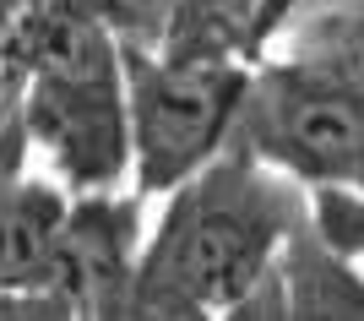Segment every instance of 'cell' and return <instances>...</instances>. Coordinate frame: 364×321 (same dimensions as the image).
<instances>
[{
  "instance_id": "6da1fadb",
  "label": "cell",
  "mask_w": 364,
  "mask_h": 321,
  "mask_svg": "<svg viewBox=\"0 0 364 321\" xmlns=\"http://www.w3.org/2000/svg\"><path fill=\"white\" fill-rule=\"evenodd\" d=\"M283 169L223 142V153L168 191L164 223L141 245L131 316H228L261 289L277 251L304 223Z\"/></svg>"
},
{
  "instance_id": "7a4b0ae2",
  "label": "cell",
  "mask_w": 364,
  "mask_h": 321,
  "mask_svg": "<svg viewBox=\"0 0 364 321\" xmlns=\"http://www.w3.org/2000/svg\"><path fill=\"white\" fill-rule=\"evenodd\" d=\"M120 77L136 196H168L213 153H223L250 82V60L120 49Z\"/></svg>"
},
{
  "instance_id": "3957f363",
  "label": "cell",
  "mask_w": 364,
  "mask_h": 321,
  "mask_svg": "<svg viewBox=\"0 0 364 321\" xmlns=\"http://www.w3.org/2000/svg\"><path fill=\"white\" fill-rule=\"evenodd\" d=\"M228 142L283 169L289 180L348 185L364 147V98H353L337 77H326L299 55L261 60L250 65Z\"/></svg>"
},
{
  "instance_id": "277c9868",
  "label": "cell",
  "mask_w": 364,
  "mask_h": 321,
  "mask_svg": "<svg viewBox=\"0 0 364 321\" xmlns=\"http://www.w3.org/2000/svg\"><path fill=\"white\" fill-rule=\"evenodd\" d=\"M28 142L76 191H109L131 169L125 77L109 65H28Z\"/></svg>"
},
{
  "instance_id": "5b68a950",
  "label": "cell",
  "mask_w": 364,
  "mask_h": 321,
  "mask_svg": "<svg viewBox=\"0 0 364 321\" xmlns=\"http://www.w3.org/2000/svg\"><path fill=\"white\" fill-rule=\"evenodd\" d=\"M136 261V201L87 191L65 207L55 256L44 267V289L65 305V316H131Z\"/></svg>"
},
{
  "instance_id": "8992f818",
  "label": "cell",
  "mask_w": 364,
  "mask_h": 321,
  "mask_svg": "<svg viewBox=\"0 0 364 321\" xmlns=\"http://www.w3.org/2000/svg\"><path fill=\"white\" fill-rule=\"evenodd\" d=\"M65 207L71 201L44 180H28L16 169H0V289L11 283H44L55 256Z\"/></svg>"
},
{
  "instance_id": "52a82bcc",
  "label": "cell",
  "mask_w": 364,
  "mask_h": 321,
  "mask_svg": "<svg viewBox=\"0 0 364 321\" xmlns=\"http://www.w3.org/2000/svg\"><path fill=\"white\" fill-rule=\"evenodd\" d=\"M158 55H261V0H174Z\"/></svg>"
},
{
  "instance_id": "ba28073f",
  "label": "cell",
  "mask_w": 364,
  "mask_h": 321,
  "mask_svg": "<svg viewBox=\"0 0 364 321\" xmlns=\"http://www.w3.org/2000/svg\"><path fill=\"white\" fill-rule=\"evenodd\" d=\"M294 49L299 60L337 77L353 98H364V6L359 11H326V16H294Z\"/></svg>"
},
{
  "instance_id": "9c48e42d",
  "label": "cell",
  "mask_w": 364,
  "mask_h": 321,
  "mask_svg": "<svg viewBox=\"0 0 364 321\" xmlns=\"http://www.w3.org/2000/svg\"><path fill=\"white\" fill-rule=\"evenodd\" d=\"M310 229L332 245L337 256L364 261V191L359 185H316V196H310Z\"/></svg>"
},
{
  "instance_id": "30bf717a",
  "label": "cell",
  "mask_w": 364,
  "mask_h": 321,
  "mask_svg": "<svg viewBox=\"0 0 364 321\" xmlns=\"http://www.w3.org/2000/svg\"><path fill=\"white\" fill-rule=\"evenodd\" d=\"M92 11L104 16L120 49L158 55L168 44V22H174V0H92Z\"/></svg>"
},
{
  "instance_id": "8fae6325",
  "label": "cell",
  "mask_w": 364,
  "mask_h": 321,
  "mask_svg": "<svg viewBox=\"0 0 364 321\" xmlns=\"http://www.w3.org/2000/svg\"><path fill=\"white\" fill-rule=\"evenodd\" d=\"M294 6H299V0H261V49H267V44L277 38V33L289 28Z\"/></svg>"
},
{
  "instance_id": "7c38bea8",
  "label": "cell",
  "mask_w": 364,
  "mask_h": 321,
  "mask_svg": "<svg viewBox=\"0 0 364 321\" xmlns=\"http://www.w3.org/2000/svg\"><path fill=\"white\" fill-rule=\"evenodd\" d=\"M364 0H299L294 6V16H326V11H359ZM289 16V22H294Z\"/></svg>"
},
{
  "instance_id": "4fadbf2b",
  "label": "cell",
  "mask_w": 364,
  "mask_h": 321,
  "mask_svg": "<svg viewBox=\"0 0 364 321\" xmlns=\"http://www.w3.org/2000/svg\"><path fill=\"white\" fill-rule=\"evenodd\" d=\"M348 185H359V191H364V147H359V169H353V180Z\"/></svg>"
}]
</instances>
